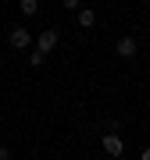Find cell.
<instances>
[{"label":"cell","mask_w":150,"mask_h":160,"mask_svg":"<svg viewBox=\"0 0 150 160\" xmlns=\"http://www.w3.org/2000/svg\"><path fill=\"white\" fill-rule=\"evenodd\" d=\"M139 160H150V146H147V149H143V153H139Z\"/></svg>","instance_id":"30bf717a"},{"label":"cell","mask_w":150,"mask_h":160,"mask_svg":"<svg viewBox=\"0 0 150 160\" xmlns=\"http://www.w3.org/2000/svg\"><path fill=\"white\" fill-rule=\"evenodd\" d=\"M104 153L107 157H121V153H125V142H121L115 132H104Z\"/></svg>","instance_id":"3957f363"},{"label":"cell","mask_w":150,"mask_h":160,"mask_svg":"<svg viewBox=\"0 0 150 160\" xmlns=\"http://www.w3.org/2000/svg\"><path fill=\"white\" fill-rule=\"evenodd\" d=\"M11 46H14V50H29V46H32L29 29H22V25H18V29H11Z\"/></svg>","instance_id":"277c9868"},{"label":"cell","mask_w":150,"mask_h":160,"mask_svg":"<svg viewBox=\"0 0 150 160\" xmlns=\"http://www.w3.org/2000/svg\"><path fill=\"white\" fill-rule=\"evenodd\" d=\"M79 25H82V29H93V25H97V11H89V7H79Z\"/></svg>","instance_id":"5b68a950"},{"label":"cell","mask_w":150,"mask_h":160,"mask_svg":"<svg viewBox=\"0 0 150 160\" xmlns=\"http://www.w3.org/2000/svg\"><path fill=\"white\" fill-rule=\"evenodd\" d=\"M43 57H46V53H40V50H32V53H29V64H32V68H40V64H43Z\"/></svg>","instance_id":"52a82bcc"},{"label":"cell","mask_w":150,"mask_h":160,"mask_svg":"<svg viewBox=\"0 0 150 160\" xmlns=\"http://www.w3.org/2000/svg\"><path fill=\"white\" fill-rule=\"evenodd\" d=\"M64 7H68V11H79V0H61Z\"/></svg>","instance_id":"ba28073f"},{"label":"cell","mask_w":150,"mask_h":160,"mask_svg":"<svg viewBox=\"0 0 150 160\" xmlns=\"http://www.w3.org/2000/svg\"><path fill=\"white\" fill-rule=\"evenodd\" d=\"M147 4H150V0H147Z\"/></svg>","instance_id":"7c38bea8"},{"label":"cell","mask_w":150,"mask_h":160,"mask_svg":"<svg viewBox=\"0 0 150 160\" xmlns=\"http://www.w3.org/2000/svg\"><path fill=\"white\" fill-rule=\"evenodd\" d=\"M18 7H22V14H25V18H32L36 11H40V0H18Z\"/></svg>","instance_id":"8992f818"},{"label":"cell","mask_w":150,"mask_h":160,"mask_svg":"<svg viewBox=\"0 0 150 160\" xmlns=\"http://www.w3.org/2000/svg\"><path fill=\"white\" fill-rule=\"evenodd\" d=\"M147 29H150V22H147Z\"/></svg>","instance_id":"8fae6325"},{"label":"cell","mask_w":150,"mask_h":160,"mask_svg":"<svg viewBox=\"0 0 150 160\" xmlns=\"http://www.w3.org/2000/svg\"><path fill=\"white\" fill-rule=\"evenodd\" d=\"M115 53H118V57H121V61H132V57H136V53H139V43L132 39V36H121V39L115 43Z\"/></svg>","instance_id":"6da1fadb"},{"label":"cell","mask_w":150,"mask_h":160,"mask_svg":"<svg viewBox=\"0 0 150 160\" xmlns=\"http://www.w3.org/2000/svg\"><path fill=\"white\" fill-rule=\"evenodd\" d=\"M0 160H11V149L7 146H0Z\"/></svg>","instance_id":"9c48e42d"},{"label":"cell","mask_w":150,"mask_h":160,"mask_svg":"<svg viewBox=\"0 0 150 160\" xmlns=\"http://www.w3.org/2000/svg\"><path fill=\"white\" fill-rule=\"evenodd\" d=\"M57 39H61L57 29H46V32H40V39H36V50H40V53H50L54 46H57Z\"/></svg>","instance_id":"7a4b0ae2"}]
</instances>
